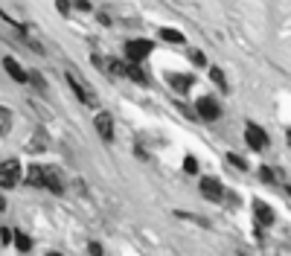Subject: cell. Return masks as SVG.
<instances>
[{
    "instance_id": "cell-1",
    "label": "cell",
    "mask_w": 291,
    "mask_h": 256,
    "mask_svg": "<svg viewBox=\"0 0 291 256\" xmlns=\"http://www.w3.org/2000/svg\"><path fill=\"white\" fill-rule=\"evenodd\" d=\"M65 76H67V82H70V88L76 91V96H79V99H82L85 105H94V102H97V96H94L91 91H88V85H85V79L79 76V70L67 67V73H65Z\"/></svg>"
},
{
    "instance_id": "cell-2",
    "label": "cell",
    "mask_w": 291,
    "mask_h": 256,
    "mask_svg": "<svg viewBox=\"0 0 291 256\" xmlns=\"http://www.w3.org/2000/svg\"><path fill=\"white\" fill-rule=\"evenodd\" d=\"M18 178H21V163L18 160H6L0 166V187L3 190H12L18 184Z\"/></svg>"
},
{
    "instance_id": "cell-3",
    "label": "cell",
    "mask_w": 291,
    "mask_h": 256,
    "mask_svg": "<svg viewBox=\"0 0 291 256\" xmlns=\"http://www.w3.org/2000/svg\"><path fill=\"white\" fill-rule=\"evenodd\" d=\"M152 53V41H140V38H134L126 44V59L131 64H140V59H146Z\"/></svg>"
},
{
    "instance_id": "cell-4",
    "label": "cell",
    "mask_w": 291,
    "mask_h": 256,
    "mask_svg": "<svg viewBox=\"0 0 291 256\" xmlns=\"http://www.w3.org/2000/svg\"><path fill=\"white\" fill-rule=\"evenodd\" d=\"M245 140H248V146L254 149V152H262L265 146H268V137H265V131L259 126H248L245 128Z\"/></svg>"
},
{
    "instance_id": "cell-5",
    "label": "cell",
    "mask_w": 291,
    "mask_h": 256,
    "mask_svg": "<svg viewBox=\"0 0 291 256\" xmlns=\"http://www.w3.org/2000/svg\"><path fill=\"white\" fill-rule=\"evenodd\" d=\"M94 128L99 131V137H102L105 143L114 140V120H111V114H99L97 120H94Z\"/></svg>"
},
{
    "instance_id": "cell-6",
    "label": "cell",
    "mask_w": 291,
    "mask_h": 256,
    "mask_svg": "<svg viewBox=\"0 0 291 256\" xmlns=\"http://www.w3.org/2000/svg\"><path fill=\"white\" fill-rule=\"evenodd\" d=\"M3 70H6V73H9V76L15 79V82H21V85H27V82H30V73H27V70H24L21 64L15 62V59H9V56L3 59Z\"/></svg>"
},
{
    "instance_id": "cell-7",
    "label": "cell",
    "mask_w": 291,
    "mask_h": 256,
    "mask_svg": "<svg viewBox=\"0 0 291 256\" xmlns=\"http://www.w3.org/2000/svg\"><path fill=\"white\" fill-rule=\"evenodd\" d=\"M198 117H201V120H219V105H216V99H210V96L198 99Z\"/></svg>"
},
{
    "instance_id": "cell-8",
    "label": "cell",
    "mask_w": 291,
    "mask_h": 256,
    "mask_svg": "<svg viewBox=\"0 0 291 256\" xmlns=\"http://www.w3.org/2000/svg\"><path fill=\"white\" fill-rule=\"evenodd\" d=\"M254 216H257L259 227H271L274 224V210L265 201H254Z\"/></svg>"
},
{
    "instance_id": "cell-9",
    "label": "cell",
    "mask_w": 291,
    "mask_h": 256,
    "mask_svg": "<svg viewBox=\"0 0 291 256\" xmlns=\"http://www.w3.org/2000/svg\"><path fill=\"white\" fill-rule=\"evenodd\" d=\"M201 192H204L210 201H222V195H225L222 184H219L216 178H204V181H201Z\"/></svg>"
},
{
    "instance_id": "cell-10",
    "label": "cell",
    "mask_w": 291,
    "mask_h": 256,
    "mask_svg": "<svg viewBox=\"0 0 291 256\" xmlns=\"http://www.w3.org/2000/svg\"><path fill=\"white\" fill-rule=\"evenodd\" d=\"M44 175H47V190L53 192V195H62L65 192V181H62L59 169H44Z\"/></svg>"
},
{
    "instance_id": "cell-11",
    "label": "cell",
    "mask_w": 291,
    "mask_h": 256,
    "mask_svg": "<svg viewBox=\"0 0 291 256\" xmlns=\"http://www.w3.org/2000/svg\"><path fill=\"white\" fill-rule=\"evenodd\" d=\"M169 82H172V88H175V91H190V88H193V76H184V73H172V76H169Z\"/></svg>"
},
{
    "instance_id": "cell-12",
    "label": "cell",
    "mask_w": 291,
    "mask_h": 256,
    "mask_svg": "<svg viewBox=\"0 0 291 256\" xmlns=\"http://www.w3.org/2000/svg\"><path fill=\"white\" fill-rule=\"evenodd\" d=\"M27 181H30L32 187H44V190H47V175H44V169H41V166H30Z\"/></svg>"
},
{
    "instance_id": "cell-13",
    "label": "cell",
    "mask_w": 291,
    "mask_h": 256,
    "mask_svg": "<svg viewBox=\"0 0 291 256\" xmlns=\"http://www.w3.org/2000/svg\"><path fill=\"white\" fill-rule=\"evenodd\" d=\"M129 79L137 82V85H149V79H146V73L140 70V64H131V62H129Z\"/></svg>"
},
{
    "instance_id": "cell-14",
    "label": "cell",
    "mask_w": 291,
    "mask_h": 256,
    "mask_svg": "<svg viewBox=\"0 0 291 256\" xmlns=\"http://www.w3.org/2000/svg\"><path fill=\"white\" fill-rule=\"evenodd\" d=\"M15 248L27 254V251H32V239H30L27 233H15Z\"/></svg>"
},
{
    "instance_id": "cell-15",
    "label": "cell",
    "mask_w": 291,
    "mask_h": 256,
    "mask_svg": "<svg viewBox=\"0 0 291 256\" xmlns=\"http://www.w3.org/2000/svg\"><path fill=\"white\" fill-rule=\"evenodd\" d=\"M0 131L3 134L12 131V114H9V108H0Z\"/></svg>"
},
{
    "instance_id": "cell-16",
    "label": "cell",
    "mask_w": 291,
    "mask_h": 256,
    "mask_svg": "<svg viewBox=\"0 0 291 256\" xmlns=\"http://www.w3.org/2000/svg\"><path fill=\"white\" fill-rule=\"evenodd\" d=\"M210 76H213V82L222 88V91H227V82H225V73L219 70V67H210Z\"/></svg>"
},
{
    "instance_id": "cell-17",
    "label": "cell",
    "mask_w": 291,
    "mask_h": 256,
    "mask_svg": "<svg viewBox=\"0 0 291 256\" xmlns=\"http://www.w3.org/2000/svg\"><path fill=\"white\" fill-rule=\"evenodd\" d=\"M30 82H32L41 94H47V82H44V76H41V73H35V70H32V73H30Z\"/></svg>"
},
{
    "instance_id": "cell-18",
    "label": "cell",
    "mask_w": 291,
    "mask_h": 256,
    "mask_svg": "<svg viewBox=\"0 0 291 256\" xmlns=\"http://www.w3.org/2000/svg\"><path fill=\"white\" fill-rule=\"evenodd\" d=\"M161 35L166 38V41H172V44H178V41H184V35L178 30H161Z\"/></svg>"
},
{
    "instance_id": "cell-19",
    "label": "cell",
    "mask_w": 291,
    "mask_h": 256,
    "mask_svg": "<svg viewBox=\"0 0 291 256\" xmlns=\"http://www.w3.org/2000/svg\"><path fill=\"white\" fill-rule=\"evenodd\" d=\"M227 160H230L233 166H239V169H248V163H245V158H239V155H227Z\"/></svg>"
},
{
    "instance_id": "cell-20",
    "label": "cell",
    "mask_w": 291,
    "mask_h": 256,
    "mask_svg": "<svg viewBox=\"0 0 291 256\" xmlns=\"http://www.w3.org/2000/svg\"><path fill=\"white\" fill-rule=\"evenodd\" d=\"M259 178H262L265 184H271V181H274V175H271V169H268V166H262V169H259Z\"/></svg>"
},
{
    "instance_id": "cell-21",
    "label": "cell",
    "mask_w": 291,
    "mask_h": 256,
    "mask_svg": "<svg viewBox=\"0 0 291 256\" xmlns=\"http://www.w3.org/2000/svg\"><path fill=\"white\" fill-rule=\"evenodd\" d=\"M184 169H187V172H198V160L187 158V160H184Z\"/></svg>"
},
{
    "instance_id": "cell-22",
    "label": "cell",
    "mask_w": 291,
    "mask_h": 256,
    "mask_svg": "<svg viewBox=\"0 0 291 256\" xmlns=\"http://www.w3.org/2000/svg\"><path fill=\"white\" fill-rule=\"evenodd\" d=\"M193 62L201 67V64H207V59H204V53H198V50H195V53H193Z\"/></svg>"
},
{
    "instance_id": "cell-23",
    "label": "cell",
    "mask_w": 291,
    "mask_h": 256,
    "mask_svg": "<svg viewBox=\"0 0 291 256\" xmlns=\"http://www.w3.org/2000/svg\"><path fill=\"white\" fill-rule=\"evenodd\" d=\"M88 254H91V256H102V248H99L97 242H91V248H88Z\"/></svg>"
},
{
    "instance_id": "cell-24",
    "label": "cell",
    "mask_w": 291,
    "mask_h": 256,
    "mask_svg": "<svg viewBox=\"0 0 291 256\" xmlns=\"http://www.w3.org/2000/svg\"><path fill=\"white\" fill-rule=\"evenodd\" d=\"M0 239H3V242H12V230H9V227H3V230H0Z\"/></svg>"
},
{
    "instance_id": "cell-25",
    "label": "cell",
    "mask_w": 291,
    "mask_h": 256,
    "mask_svg": "<svg viewBox=\"0 0 291 256\" xmlns=\"http://www.w3.org/2000/svg\"><path fill=\"white\" fill-rule=\"evenodd\" d=\"M47 256H62V254H47Z\"/></svg>"
},
{
    "instance_id": "cell-26",
    "label": "cell",
    "mask_w": 291,
    "mask_h": 256,
    "mask_svg": "<svg viewBox=\"0 0 291 256\" xmlns=\"http://www.w3.org/2000/svg\"><path fill=\"white\" fill-rule=\"evenodd\" d=\"M236 256H242V254H236Z\"/></svg>"
}]
</instances>
